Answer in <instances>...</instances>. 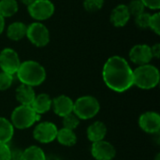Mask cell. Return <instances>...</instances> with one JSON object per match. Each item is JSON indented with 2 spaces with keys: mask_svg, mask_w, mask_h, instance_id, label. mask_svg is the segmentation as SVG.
<instances>
[{
  "mask_svg": "<svg viewBox=\"0 0 160 160\" xmlns=\"http://www.w3.org/2000/svg\"><path fill=\"white\" fill-rule=\"evenodd\" d=\"M102 77L112 91L123 93L133 86V70L128 61L118 55L110 57L104 64Z\"/></svg>",
  "mask_w": 160,
  "mask_h": 160,
  "instance_id": "cell-1",
  "label": "cell"
},
{
  "mask_svg": "<svg viewBox=\"0 0 160 160\" xmlns=\"http://www.w3.org/2000/svg\"><path fill=\"white\" fill-rule=\"evenodd\" d=\"M16 74L22 84L32 87L40 85L46 79L45 68L39 63L32 60L21 63Z\"/></svg>",
  "mask_w": 160,
  "mask_h": 160,
  "instance_id": "cell-2",
  "label": "cell"
},
{
  "mask_svg": "<svg viewBox=\"0 0 160 160\" xmlns=\"http://www.w3.org/2000/svg\"><path fill=\"white\" fill-rule=\"evenodd\" d=\"M159 82L158 69L150 64L139 66L133 70V85L142 89H152Z\"/></svg>",
  "mask_w": 160,
  "mask_h": 160,
  "instance_id": "cell-3",
  "label": "cell"
},
{
  "mask_svg": "<svg viewBox=\"0 0 160 160\" xmlns=\"http://www.w3.org/2000/svg\"><path fill=\"white\" fill-rule=\"evenodd\" d=\"M39 118L40 115L38 114L31 106L20 105L16 107L11 113V124L18 129H25L32 127Z\"/></svg>",
  "mask_w": 160,
  "mask_h": 160,
  "instance_id": "cell-4",
  "label": "cell"
},
{
  "mask_svg": "<svg viewBox=\"0 0 160 160\" xmlns=\"http://www.w3.org/2000/svg\"><path fill=\"white\" fill-rule=\"evenodd\" d=\"M100 110L98 100L92 96L79 98L73 104V113L81 120H88L96 116Z\"/></svg>",
  "mask_w": 160,
  "mask_h": 160,
  "instance_id": "cell-5",
  "label": "cell"
},
{
  "mask_svg": "<svg viewBox=\"0 0 160 160\" xmlns=\"http://www.w3.org/2000/svg\"><path fill=\"white\" fill-rule=\"evenodd\" d=\"M26 37L37 47H44L50 42V32L41 22H33L27 26Z\"/></svg>",
  "mask_w": 160,
  "mask_h": 160,
  "instance_id": "cell-6",
  "label": "cell"
},
{
  "mask_svg": "<svg viewBox=\"0 0 160 160\" xmlns=\"http://www.w3.org/2000/svg\"><path fill=\"white\" fill-rule=\"evenodd\" d=\"M29 15L37 21H44L52 16L54 5L50 0H35L27 8Z\"/></svg>",
  "mask_w": 160,
  "mask_h": 160,
  "instance_id": "cell-7",
  "label": "cell"
},
{
  "mask_svg": "<svg viewBox=\"0 0 160 160\" xmlns=\"http://www.w3.org/2000/svg\"><path fill=\"white\" fill-rule=\"evenodd\" d=\"M21 65L18 53L10 48H6L0 52V68L10 75L16 74Z\"/></svg>",
  "mask_w": 160,
  "mask_h": 160,
  "instance_id": "cell-8",
  "label": "cell"
},
{
  "mask_svg": "<svg viewBox=\"0 0 160 160\" xmlns=\"http://www.w3.org/2000/svg\"><path fill=\"white\" fill-rule=\"evenodd\" d=\"M57 128L52 122L39 123L33 131V136L36 141L40 143H49L56 139Z\"/></svg>",
  "mask_w": 160,
  "mask_h": 160,
  "instance_id": "cell-9",
  "label": "cell"
},
{
  "mask_svg": "<svg viewBox=\"0 0 160 160\" xmlns=\"http://www.w3.org/2000/svg\"><path fill=\"white\" fill-rule=\"evenodd\" d=\"M91 153L95 159L112 160L116 155V150L111 142L102 140L93 143Z\"/></svg>",
  "mask_w": 160,
  "mask_h": 160,
  "instance_id": "cell-10",
  "label": "cell"
},
{
  "mask_svg": "<svg viewBox=\"0 0 160 160\" xmlns=\"http://www.w3.org/2000/svg\"><path fill=\"white\" fill-rule=\"evenodd\" d=\"M140 128L147 133H158L160 129V115L156 112H146L139 118Z\"/></svg>",
  "mask_w": 160,
  "mask_h": 160,
  "instance_id": "cell-11",
  "label": "cell"
},
{
  "mask_svg": "<svg viewBox=\"0 0 160 160\" xmlns=\"http://www.w3.org/2000/svg\"><path fill=\"white\" fill-rule=\"evenodd\" d=\"M129 58L138 66L149 64L153 58L151 47L145 44H138L133 46L129 52Z\"/></svg>",
  "mask_w": 160,
  "mask_h": 160,
  "instance_id": "cell-12",
  "label": "cell"
},
{
  "mask_svg": "<svg viewBox=\"0 0 160 160\" xmlns=\"http://www.w3.org/2000/svg\"><path fill=\"white\" fill-rule=\"evenodd\" d=\"M74 101L68 96H59L52 99V108L55 114L60 117H64L71 112H73Z\"/></svg>",
  "mask_w": 160,
  "mask_h": 160,
  "instance_id": "cell-13",
  "label": "cell"
},
{
  "mask_svg": "<svg viewBox=\"0 0 160 160\" xmlns=\"http://www.w3.org/2000/svg\"><path fill=\"white\" fill-rule=\"evenodd\" d=\"M130 14L126 5H118L114 8L111 13V22L116 27L125 26L129 21Z\"/></svg>",
  "mask_w": 160,
  "mask_h": 160,
  "instance_id": "cell-14",
  "label": "cell"
},
{
  "mask_svg": "<svg viewBox=\"0 0 160 160\" xmlns=\"http://www.w3.org/2000/svg\"><path fill=\"white\" fill-rule=\"evenodd\" d=\"M15 97L17 101H19L21 105L30 106L36 97V93L32 86L22 83L20 86L17 87Z\"/></svg>",
  "mask_w": 160,
  "mask_h": 160,
  "instance_id": "cell-15",
  "label": "cell"
},
{
  "mask_svg": "<svg viewBox=\"0 0 160 160\" xmlns=\"http://www.w3.org/2000/svg\"><path fill=\"white\" fill-rule=\"evenodd\" d=\"M106 134H107V127L104 123L100 121H97L91 124L87 128V138L93 143L104 140Z\"/></svg>",
  "mask_w": 160,
  "mask_h": 160,
  "instance_id": "cell-16",
  "label": "cell"
},
{
  "mask_svg": "<svg viewBox=\"0 0 160 160\" xmlns=\"http://www.w3.org/2000/svg\"><path fill=\"white\" fill-rule=\"evenodd\" d=\"M52 99L49 95L39 94V95H36L30 106L38 114H42L52 109Z\"/></svg>",
  "mask_w": 160,
  "mask_h": 160,
  "instance_id": "cell-17",
  "label": "cell"
},
{
  "mask_svg": "<svg viewBox=\"0 0 160 160\" xmlns=\"http://www.w3.org/2000/svg\"><path fill=\"white\" fill-rule=\"evenodd\" d=\"M27 26L22 22H12L7 29V35L11 40H20L26 36Z\"/></svg>",
  "mask_w": 160,
  "mask_h": 160,
  "instance_id": "cell-18",
  "label": "cell"
},
{
  "mask_svg": "<svg viewBox=\"0 0 160 160\" xmlns=\"http://www.w3.org/2000/svg\"><path fill=\"white\" fill-rule=\"evenodd\" d=\"M56 140L64 146H73L77 142V136L73 130L63 128L57 131Z\"/></svg>",
  "mask_w": 160,
  "mask_h": 160,
  "instance_id": "cell-19",
  "label": "cell"
},
{
  "mask_svg": "<svg viewBox=\"0 0 160 160\" xmlns=\"http://www.w3.org/2000/svg\"><path fill=\"white\" fill-rule=\"evenodd\" d=\"M14 127L7 118L0 117V143H8L13 137Z\"/></svg>",
  "mask_w": 160,
  "mask_h": 160,
  "instance_id": "cell-20",
  "label": "cell"
},
{
  "mask_svg": "<svg viewBox=\"0 0 160 160\" xmlns=\"http://www.w3.org/2000/svg\"><path fill=\"white\" fill-rule=\"evenodd\" d=\"M18 11L16 0H0V15L4 18L11 17Z\"/></svg>",
  "mask_w": 160,
  "mask_h": 160,
  "instance_id": "cell-21",
  "label": "cell"
},
{
  "mask_svg": "<svg viewBox=\"0 0 160 160\" xmlns=\"http://www.w3.org/2000/svg\"><path fill=\"white\" fill-rule=\"evenodd\" d=\"M23 160H46L43 150L38 146H30L22 152Z\"/></svg>",
  "mask_w": 160,
  "mask_h": 160,
  "instance_id": "cell-22",
  "label": "cell"
},
{
  "mask_svg": "<svg viewBox=\"0 0 160 160\" xmlns=\"http://www.w3.org/2000/svg\"><path fill=\"white\" fill-rule=\"evenodd\" d=\"M128 7V12L130 14V16H134V17H137L139 16L140 14L143 13L144 12V5L142 3L141 0H132Z\"/></svg>",
  "mask_w": 160,
  "mask_h": 160,
  "instance_id": "cell-23",
  "label": "cell"
},
{
  "mask_svg": "<svg viewBox=\"0 0 160 160\" xmlns=\"http://www.w3.org/2000/svg\"><path fill=\"white\" fill-rule=\"evenodd\" d=\"M80 124V119L73 113H69L63 117V126L65 128L74 130Z\"/></svg>",
  "mask_w": 160,
  "mask_h": 160,
  "instance_id": "cell-24",
  "label": "cell"
},
{
  "mask_svg": "<svg viewBox=\"0 0 160 160\" xmlns=\"http://www.w3.org/2000/svg\"><path fill=\"white\" fill-rule=\"evenodd\" d=\"M104 0H84L83 8L88 12H96L102 8Z\"/></svg>",
  "mask_w": 160,
  "mask_h": 160,
  "instance_id": "cell-25",
  "label": "cell"
},
{
  "mask_svg": "<svg viewBox=\"0 0 160 160\" xmlns=\"http://www.w3.org/2000/svg\"><path fill=\"white\" fill-rule=\"evenodd\" d=\"M150 17L151 15L147 12H143L140 14L139 16L135 17V23L136 25L141 29H146L149 28V22H150Z\"/></svg>",
  "mask_w": 160,
  "mask_h": 160,
  "instance_id": "cell-26",
  "label": "cell"
},
{
  "mask_svg": "<svg viewBox=\"0 0 160 160\" xmlns=\"http://www.w3.org/2000/svg\"><path fill=\"white\" fill-rule=\"evenodd\" d=\"M13 82V75L6 72H0V91L8 89Z\"/></svg>",
  "mask_w": 160,
  "mask_h": 160,
  "instance_id": "cell-27",
  "label": "cell"
},
{
  "mask_svg": "<svg viewBox=\"0 0 160 160\" xmlns=\"http://www.w3.org/2000/svg\"><path fill=\"white\" fill-rule=\"evenodd\" d=\"M149 28H151L157 35L160 34V14L158 12L151 15Z\"/></svg>",
  "mask_w": 160,
  "mask_h": 160,
  "instance_id": "cell-28",
  "label": "cell"
},
{
  "mask_svg": "<svg viewBox=\"0 0 160 160\" xmlns=\"http://www.w3.org/2000/svg\"><path fill=\"white\" fill-rule=\"evenodd\" d=\"M11 150L8 143H0V160H8Z\"/></svg>",
  "mask_w": 160,
  "mask_h": 160,
  "instance_id": "cell-29",
  "label": "cell"
},
{
  "mask_svg": "<svg viewBox=\"0 0 160 160\" xmlns=\"http://www.w3.org/2000/svg\"><path fill=\"white\" fill-rule=\"evenodd\" d=\"M144 7L150 9H159L160 0H141Z\"/></svg>",
  "mask_w": 160,
  "mask_h": 160,
  "instance_id": "cell-30",
  "label": "cell"
},
{
  "mask_svg": "<svg viewBox=\"0 0 160 160\" xmlns=\"http://www.w3.org/2000/svg\"><path fill=\"white\" fill-rule=\"evenodd\" d=\"M8 160H23L22 158V152L21 150H14L11 151L10 158Z\"/></svg>",
  "mask_w": 160,
  "mask_h": 160,
  "instance_id": "cell-31",
  "label": "cell"
},
{
  "mask_svg": "<svg viewBox=\"0 0 160 160\" xmlns=\"http://www.w3.org/2000/svg\"><path fill=\"white\" fill-rule=\"evenodd\" d=\"M151 52H152V55H153V57L159 58V56H160V44L159 43H157V44H155L153 47H151Z\"/></svg>",
  "mask_w": 160,
  "mask_h": 160,
  "instance_id": "cell-32",
  "label": "cell"
},
{
  "mask_svg": "<svg viewBox=\"0 0 160 160\" xmlns=\"http://www.w3.org/2000/svg\"><path fill=\"white\" fill-rule=\"evenodd\" d=\"M5 28V18L0 15V35L3 33Z\"/></svg>",
  "mask_w": 160,
  "mask_h": 160,
  "instance_id": "cell-33",
  "label": "cell"
},
{
  "mask_svg": "<svg viewBox=\"0 0 160 160\" xmlns=\"http://www.w3.org/2000/svg\"><path fill=\"white\" fill-rule=\"evenodd\" d=\"M46 160H61L57 156H53V155H51L49 157H46Z\"/></svg>",
  "mask_w": 160,
  "mask_h": 160,
  "instance_id": "cell-34",
  "label": "cell"
},
{
  "mask_svg": "<svg viewBox=\"0 0 160 160\" xmlns=\"http://www.w3.org/2000/svg\"><path fill=\"white\" fill-rule=\"evenodd\" d=\"M22 4H24V5H26L27 7L29 6V5H31L35 0H20Z\"/></svg>",
  "mask_w": 160,
  "mask_h": 160,
  "instance_id": "cell-35",
  "label": "cell"
}]
</instances>
